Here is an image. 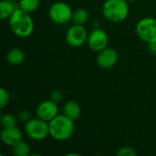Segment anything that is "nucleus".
Wrapping results in <instances>:
<instances>
[{
	"label": "nucleus",
	"mask_w": 156,
	"mask_h": 156,
	"mask_svg": "<svg viewBox=\"0 0 156 156\" xmlns=\"http://www.w3.org/2000/svg\"><path fill=\"white\" fill-rule=\"evenodd\" d=\"M117 154L119 156H136L137 155V152L133 147L124 146V147H122L118 151Z\"/></svg>",
	"instance_id": "nucleus-20"
},
{
	"label": "nucleus",
	"mask_w": 156,
	"mask_h": 156,
	"mask_svg": "<svg viewBox=\"0 0 156 156\" xmlns=\"http://www.w3.org/2000/svg\"><path fill=\"white\" fill-rule=\"evenodd\" d=\"M103 16L113 23L124 21L130 13L129 3L126 0H106L101 8Z\"/></svg>",
	"instance_id": "nucleus-3"
},
{
	"label": "nucleus",
	"mask_w": 156,
	"mask_h": 156,
	"mask_svg": "<svg viewBox=\"0 0 156 156\" xmlns=\"http://www.w3.org/2000/svg\"><path fill=\"white\" fill-rule=\"evenodd\" d=\"M17 8H19V6H16L15 2L10 0H2L0 2V18L2 20L9 19Z\"/></svg>",
	"instance_id": "nucleus-13"
},
{
	"label": "nucleus",
	"mask_w": 156,
	"mask_h": 156,
	"mask_svg": "<svg viewBox=\"0 0 156 156\" xmlns=\"http://www.w3.org/2000/svg\"><path fill=\"white\" fill-rule=\"evenodd\" d=\"M25 133L30 139L34 141H42L49 136L48 122L40 118L28 120L25 124Z\"/></svg>",
	"instance_id": "nucleus-4"
},
{
	"label": "nucleus",
	"mask_w": 156,
	"mask_h": 156,
	"mask_svg": "<svg viewBox=\"0 0 156 156\" xmlns=\"http://www.w3.org/2000/svg\"><path fill=\"white\" fill-rule=\"evenodd\" d=\"M25 60V53L21 48H11L6 54V61L13 66L20 65Z\"/></svg>",
	"instance_id": "nucleus-14"
},
{
	"label": "nucleus",
	"mask_w": 156,
	"mask_h": 156,
	"mask_svg": "<svg viewBox=\"0 0 156 156\" xmlns=\"http://www.w3.org/2000/svg\"><path fill=\"white\" fill-rule=\"evenodd\" d=\"M1 124L3 128H10L16 126V119L14 115L5 113L3 114L1 117Z\"/></svg>",
	"instance_id": "nucleus-18"
},
{
	"label": "nucleus",
	"mask_w": 156,
	"mask_h": 156,
	"mask_svg": "<svg viewBox=\"0 0 156 156\" xmlns=\"http://www.w3.org/2000/svg\"><path fill=\"white\" fill-rule=\"evenodd\" d=\"M48 126L49 136L58 142L69 140L75 131L74 121L69 119L64 113L57 115L48 122Z\"/></svg>",
	"instance_id": "nucleus-2"
},
{
	"label": "nucleus",
	"mask_w": 156,
	"mask_h": 156,
	"mask_svg": "<svg viewBox=\"0 0 156 156\" xmlns=\"http://www.w3.org/2000/svg\"><path fill=\"white\" fill-rule=\"evenodd\" d=\"M73 10L65 2L58 1L53 3L48 9L50 20L58 25H65L72 20Z\"/></svg>",
	"instance_id": "nucleus-5"
},
{
	"label": "nucleus",
	"mask_w": 156,
	"mask_h": 156,
	"mask_svg": "<svg viewBox=\"0 0 156 156\" xmlns=\"http://www.w3.org/2000/svg\"><path fill=\"white\" fill-rule=\"evenodd\" d=\"M36 113L38 118L49 122L57 115H58V106L57 102L50 99L43 101L37 105Z\"/></svg>",
	"instance_id": "nucleus-10"
},
{
	"label": "nucleus",
	"mask_w": 156,
	"mask_h": 156,
	"mask_svg": "<svg viewBox=\"0 0 156 156\" xmlns=\"http://www.w3.org/2000/svg\"><path fill=\"white\" fill-rule=\"evenodd\" d=\"M89 20V13L84 8H78L73 11L72 22L75 25H84Z\"/></svg>",
	"instance_id": "nucleus-15"
},
{
	"label": "nucleus",
	"mask_w": 156,
	"mask_h": 156,
	"mask_svg": "<svg viewBox=\"0 0 156 156\" xmlns=\"http://www.w3.org/2000/svg\"><path fill=\"white\" fill-rule=\"evenodd\" d=\"M128 3H133V2H135V1H137V0H126Z\"/></svg>",
	"instance_id": "nucleus-24"
},
{
	"label": "nucleus",
	"mask_w": 156,
	"mask_h": 156,
	"mask_svg": "<svg viewBox=\"0 0 156 156\" xmlns=\"http://www.w3.org/2000/svg\"><path fill=\"white\" fill-rule=\"evenodd\" d=\"M149 49H150V51H151L153 54L156 55V42L155 43H151V44H149Z\"/></svg>",
	"instance_id": "nucleus-23"
},
{
	"label": "nucleus",
	"mask_w": 156,
	"mask_h": 156,
	"mask_svg": "<svg viewBox=\"0 0 156 156\" xmlns=\"http://www.w3.org/2000/svg\"><path fill=\"white\" fill-rule=\"evenodd\" d=\"M10 101V94L5 88H0V109H4Z\"/></svg>",
	"instance_id": "nucleus-19"
},
{
	"label": "nucleus",
	"mask_w": 156,
	"mask_h": 156,
	"mask_svg": "<svg viewBox=\"0 0 156 156\" xmlns=\"http://www.w3.org/2000/svg\"><path fill=\"white\" fill-rule=\"evenodd\" d=\"M88 45L90 49L100 52L109 44V36L107 32L101 28H94L88 36Z\"/></svg>",
	"instance_id": "nucleus-8"
},
{
	"label": "nucleus",
	"mask_w": 156,
	"mask_h": 156,
	"mask_svg": "<svg viewBox=\"0 0 156 156\" xmlns=\"http://www.w3.org/2000/svg\"><path fill=\"white\" fill-rule=\"evenodd\" d=\"M63 98V93L61 92V90H53L51 93H50V100L54 101L55 102H58L62 100Z\"/></svg>",
	"instance_id": "nucleus-21"
},
{
	"label": "nucleus",
	"mask_w": 156,
	"mask_h": 156,
	"mask_svg": "<svg viewBox=\"0 0 156 156\" xmlns=\"http://www.w3.org/2000/svg\"><path fill=\"white\" fill-rule=\"evenodd\" d=\"M88 32L83 25H73L66 33L67 43L73 48H79L88 40Z\"/></svg>",
	"instance_id": "nucleus-7"
},
{
	"label": "nucleus",
	"mask_w": 156,
	"mask_h": 156,
	"mask_svg": "<svg viewBox=\"0 0 156 156\" xmlns=\"http://www.w3.org/2000/svg\"><path fill=\"white\" fill-rule=\"evenodd\" d=\"M137 36L144 42L151 44L156 42V18L147 16L144 17L136 25Z\"/></svg>",
	"instance_id": "nucleus-6"
},
{
	"label": "nucleus",
	"mask_w": 156,
	"mask_h": 156,
	"mask_svg": "<svg viewBox=\"0 0 156 156\" xmlns=\"http://www.w3.org/2000/svg\"><path fill=\"white\" fill-rule=\"evenodd\" d=\"M17 4L19 8L31 14L38 9L40 5V0H19Z\"/></svg>",
	"instance_id": "nucleus-16"
},
{
	"label": "nucleus",
	"mask_w": 156,
	"mask_h": 156,
	"mask_svg": "<svg viewBox=\"0 0 156 156\" xmlns=\"http://www.w3.org/2000/svg\"><path fill=\"white\" fill-rule=\"evenodd\" d=\"M118 52L112 48H105L97 56V64L102 69H111L118 62Z\"/></svg>",
	"instance_id": "nucleus-9"
},
{
	"label": "nucleus",
	"mask_w": 156,
	"mask_h": 156,
	"mask_svg": "<svg viewBox=\"0 0 156 156\" xmlns=\"http://www.w3.org/2000/svg\"><path fill=\"white\" fill-rule=\"evenodd\" d=\"M18 118L19 120L27 122L28 120H30V113L28 112V111L27 110H22L19 112V114H18Z\"/></svg>",
	"instance_id": "nucleus-22"
},
{
	"label": "nucleus",
	"mask_w": 156,
	"mask_h": 156,
	"mask_svg": "<svg viewBox=\"0 0 156 156\" xmlns=\"http://www.w3.org/2000/svg\"><path fill=\"white\" fill-rule=\"evenodd\" d=\"M10 1H12V2H15V3H16L17 1H19V0H10Z\"/></svg>",
	"instance_id": "nucleus-25"
},
{
	"label": "nucleus",
	"mask_w": 156,
	"mask_h": 156,
	"mask_svg": "<svg viewBox=\"0 0 156 156\" xmlns=\"http://www.w3.org/2000/svg\"><path fill=\"white\" fill-rule=\"evenodd\" d=\"M63 113L75 122L81 115L80 105L75 101H69L63 106Z\"/></svg>",
	"instance_id": "nucleus-12"
},
{
	"label": "nucleus",
	"mask_w": 156,
	"mask_h": 156,
	"mask_svg": "<svg viewBox=\"0 0 156 156\" xmlns=\"http://www.w3.org/2000/svg\"><path fill=\"white\" fill-rule=\"evenodd\" d=\"M12 152L16 156H27L30 154V146L23 140H20L12 146Z\"/></svg>",
	"instance_id": "nucleus-17"
},
{
	"label": "nucleus",
	"mask_w": 156,
	"mask_h": 156,
	"mask_svg": "<svg viewBox=\"0 0 156 156\" xmlns=\"http://www.w3.org/2000/svg\"><path fill=\"white\" fill-rule=\"evenodd\" d=\"M23 133L16 126L10 128H3L1 132V140L7 146H13L17 142L22 140Z\"/></svg>",
	"instance_id": "nucleus-11"
},
{
	"label": "nucleus",
	"mask_w": 156,
	"mask_h": 156,
	"mask_svg": "<svg viewBox=\"0 0 156 156\" xmlns=\"http://www.w3.org/2000/svg\"><path fill=\"white\" fill-rule=\"evenodd\" d=\"M8 21L11 31L18 37H27L31 36L34 31L35 24L30 13L21 8H17Z\"/></svg>",
	"instance_id": "nucleus-1"
}]
</instances>
